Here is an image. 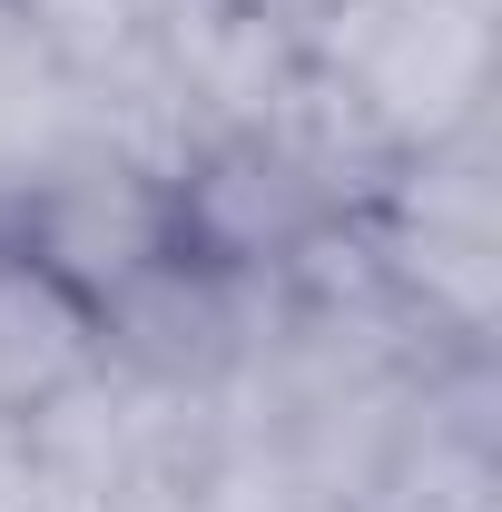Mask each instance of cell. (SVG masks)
Returning <instances> with one entry per match:
<instances>
[{
  "mask_svg": "<svg viewBox=\"0 0 502 512\" xmlns=\"http://www.w3.org/2000/svg\"><path fill=\"white\" fill-rule=\"evenodd\" d=\"M89 365H109V316L79 286H60L30 247L0 237V434L50 414Z\"/></svg>",
  "mask_w": 502,
  "mask_h": 512,
  "instance_id": "6da1fadb",
  "label": "cell"
},
{
  "mask_svg": "<svg viewBox=\"0 0 502 512\" xmlns=\"http://www.w3.org/2000/svg\"><path fill=\"white\" fill-rule=\"evenodd\" d=\"M79 128H89L79 119V79H69V69L40 50V30L0 0V197H20L30 168L60 158Z\"/></svg>",
  "mask_w": 502,
  "mask_h": 512,
  "instance_id": "7a4b0ae2",
  "label": "cell"
},
{
  "mask_svg": "<svg viewBox=\"0 0 502 512\" xmlns=\"http://www.w3.org/2000/svg\"><path fill=\"white\" fill-rule=\"evenodd\" d=\"M10 10L40 30V50L69 79H109V69L148 60V40L178 20V0H10Z\"/></svg>",
  "mask_w": 502,
  "mask_h": 512,
  "instance_id": "3957f363",
  "label": "cell"
}]
</instances>
